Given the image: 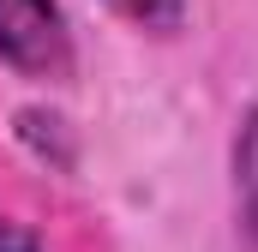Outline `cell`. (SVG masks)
Listing matches in <instances>:
<instances>
[{
    "label": "cell",
    "instance_id": "1",
    "mask_svg": "<svg viewBox=\"0 0 258 252\" xmlns=\"http://www.w3.org/2000/svg\"><path fill=\"white\" fill-rule=\"evenodd\" d=\"M0 66L36 84L72 78V24L60 0H0Z\"/></svg>",
    "mask_w": 258,
    "mask_h": 252
},
{
    "label": "cell",
    "instance_id": "2",
    "mask_svg": "<svg viewBox=\"0 0 258 252\" xmlns=\"http://www.w3.org/2000/svg\"><path fill=\"white\" fill-rule=\"evenodd\" d=\"M228 168H234V210H240V234L258 246V108L240 114L234 150H228Z\"/></svg>",
    "mask_w": 258,
    "mask_h": 252
},
{
    "label": "cell",
    "instance_id": "3",
    "mask_svg": "<svg viewBox=\"0 0 258 252\" xmlns=\"http://www.w3.org/2000/svg\"><path fill=\"white\" fill-rule=\"evenodd\" d=\"M114 18H126L132 30H150V36H180L186 30V0H102Z\"/></svg>",
    "mask_w": 258,
    "mask_h": 252
},
{
    "label": "cell",
    "instance_id": "4",
    "mask_svg": "<svg viewBox=\"0 0 258 252\" xmlns=\"http://www.w3.org/2000/svg\"><path fill=\"white\" fill-rule=\"evenodd\" d=\"M0 252H42V240H36L30 228H18V222L0 216Z\"/></svg>",
    "mask_w": 258,
    "mask_h": 252
}]
</instances>
